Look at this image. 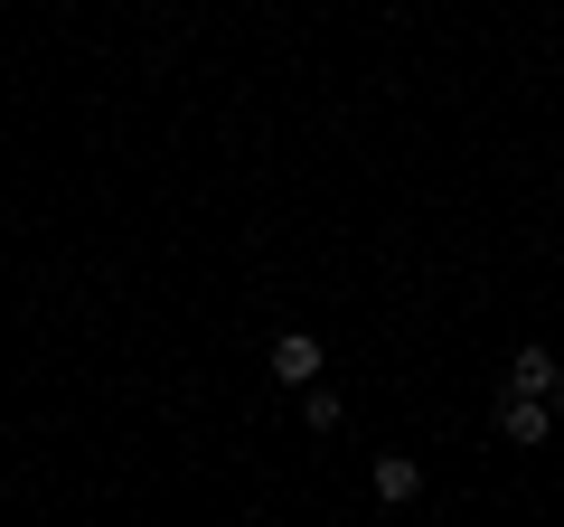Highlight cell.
Here are the masks:
<instances>
[{
	"label": "cell",
	"instance_id": "obj_1",
	"mask_svg": "<svg viewBox=\"0 0 564 527\" xmlns=\"http://www.w3.org/2000/svg\"><path fill=\"white\" fill-rule=\"evenodd\" d=\"M508 396H536V406H555V396H564L555 348H518V358H508Z\"/></svg>",
	"mask_w": 564,
	"mask_h": 527
},
{
	"label": "cell",
	"instance_id": "obj_2",
	"mask_svg": "<svg viewBox=\"0 0 564 527\" xmlns=\"http://www.w3.org/2000/svg\"><path fill=\"white\" fill-rule=\"evenodd\" d=\"M273 377L282 386H311V377H321V340H311V330H282V340H273Z\"/></svg>",
	"mask_w": 564,
	"mask_h": 527
},
{
	"label": "cell",
	"instance_id": "obj_3",
	"mask_svg": "<svg viewBox=\"0 0 564 527\" xmlns=\"http://www.w3.org/2000/svg\"><path fill=\"white\" fill-rule=\"evenodd\" d=\"M499 433H508V443H545V433H555V406H536V396H499Z\"/></svg>",
	"mask_w": 564,
	"mask_h": 527
},
{
	"label": "cell",
	"instance_id": "obj_4",
	"mask_svg": "<svg viewBox=\"0 0 564 527\" xmlns=\"http://www.w3.org/2000/svg\"><path fill=\"white\" fill-rule=\"evenodd\" d=\"M414 490H423V462H414V452H377V499L404 508Z\"/></svg>",
	"mask_w": 564,
	"mask_h": 527
},
{
	"label": "cell",
	"instance_id": "obj_5",
	"mask_svg": "<svg viewBox=\"0 0 564 527\" xmlns=\"http://www.w3.org/2000/svg\"><path fill=\"white\" fill-rule=\"evenodd\" d=\"M339 415H348V406L329 396V386H302V424H311V433H339Z\"/></svg>",
	"mask_w": 564,
	"mask_h": 527
}]
</instances>
